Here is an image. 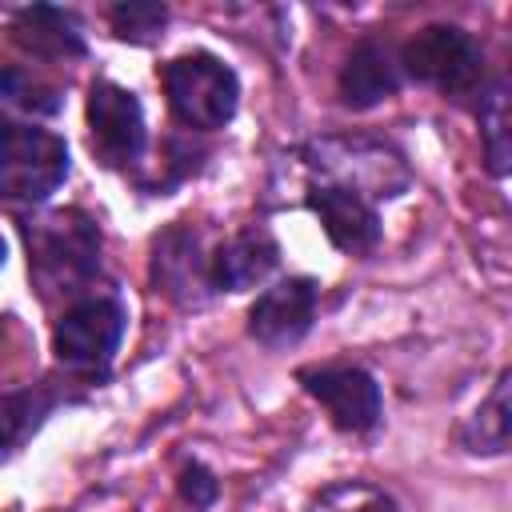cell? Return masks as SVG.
I'll return each mask as SVG.
<instances>
[{
	"mask_svg": "<svg viewBox=\"0 0 512 512\" xmlns=\"http://www.w3.org/2000/svg\"><path fill=\"white\" fill-rule=\"evenodd\" d=\"M476 116H480V140H484V160L492 176L508 172L512 160V116H508V80L492 76L476 100Z\"/></svg>",
	"mask_w": 512,
	"mask_h": 512,
	"instance_id": "obj_16",
	"label": "cell"
},
{
	"mask_svg": "<svg viewBox=\"0 0 512 512\" xmlns=\"http://www.w3.org/2000/svg\"><path fill=\"white\" fill-rule=\"evenodd\" d=\"M160 88L172 116L192 132H216L240 108V76L212 52H180L164 60Z\"/></svg>",
	"mask_w": 512,
	"mask_h": 512,
	"instance_id": "obj_4",
	"label": "cell"
},
{
	"mask_svg": "<svg viewBox=\"0 0 512 512\" xmlns=\"http://www.w3.org/2000/svg\"><path fill=\"white\" fill-rule=\"evenodd\" d=\"M300 156L316 172V180L344 184V188L368 196L372 204L392 200L412 184L404 156L376 136H324V140L304 144Z\"/></svg>",
	"mask_w": 512,
	"mask_h": 512,
	"instance_id": "obj_5",
	"label": "cell"
},
{
	"mask_svg": "<svg viewBox=\"0 0 512 512\" xmlns=\"http://www.w3.org/2000/svg\"><path fill=\"white\" fill-rule=\"evenodd\" d=\"M28 276L44 304L64 300V308L100 280V224L80 208H56L24 220Z\"/></svg>",
	"mask_w": 512,
	"mask_h": 512,
	"instance_id": "obj_1",
	"label": "cell"
},
{
	"mask_svg": "<svg viewBox=\"0 0 512 512\" xmlns=\"http://www.w3.org/2000/svg\"><path fill=\"white\" fill-rule=\"evenodd\" d=\"M176 492H180V500H184L192 512H204V508L216 504L220 480H216L200 460H188V464L180 468V476H176Z\"/></svg>",
	"mask_w": 512,
	"mask_h": 512,
	"instance_id": "obj_21",
	"label": "cell"
},
{
	"mask_svg": "<svg viewBox=\"0 0 512 512\" xmlns=\"http://www.w3.org/2000/svg\"><path fill=\"white\" fill-rule=\"evenodd\" d=\"M400 84H404V72H400L396 48L376 36H364L360 44H352V52L336 72V96L352 112H368L384 104L388 96L400 92Z\"/></svg>",
	"mask_w": 512,
	"mask_h": 512,
	"instance_id": "obj_12",
	"label": "cell"
},
{
	"mask_svg": "<svg viewBox=\"0 0 512 512\" xmlns=\"http://www.w3.org/2000/svg\"><path fill=\"white\" fill-rule=\"evenodd\" d=\"M56 404V396L40 392V388H0V452L16 448Z\"/></svg>",
	"mask_w": 512,
	"mask_h": 512,
	"instance_id": "obj_18",
	"label": "cell"
},
{
	"mask_svg": "<svg viewBox=\"0 0 512 512\" xmlns=\"http://www.w3.org/2000/svg\"><path fill=\"white\" fill-rule=\"evenodd\" d=\"M84 116H88V144L104 168H132L144 160L148 124H144V108L132 88L104 80V76L92 80Z\"/></svg>",
	"mask_w": 512,
	"mask_h": 512,
	"instance_id": "obj_7",
	"label": "cell"
},
{
	"mask_svg": "<svg viewBox=\"0 0 512 512\" xmlns=\"http://www.w3.org/2000/svg\"><path fill=\"white\" fill-rule=\"evenodd\" d=\"M300 388L328 412V420L340 432L364 436L380 424L384 416V396L380 384L368 368L360 364H308L296 372Z\"/></svg>",
	"mask_w": 512,
	"mask_h": 512,
	"instance_id": "obj_8",
	"label": "cell"
},
{
	"mask_svg": "<svg viewBox=\"0 0 512 512\" xmlns=\"http://www.w3.org/2000/svg\"><path fill=\"white\" fill-rule=\"evenodd\" d=\"M320 308V284L312 276H284L268 284L248 308V336L272 352L292 348L308 336Z\"/></svg>",
	"mask_w": 512,
	"mask_h": 512,
	"instance_id": "obj_10",
	"label": "cell"
},
{
	"mask_svg": "<svg viewBox=\"0 0 512 512\" xmlns=\"http://www.w3.org/2000/svg\"><path fill=\"white\" fill-rule=\"evenodd\" d=\"M508 392H512V372L500 368L492 392L480 400V408L464 420L460 428V444L472 456H504L508 452V436H512V408H508Z\"/></svg>",
	"mask_w": 512,
	"mask_h": 512,
	"instance_id": "obj_15",
	"label": "cell"
},
{
	"mask_svg": "<svg viewBox=\"0 0 512 512\" xmlns=\"http://www.w3.org/2000/svg\"><path fill=\"white\" fill-rule=\"evenodd\" d=\"M12 40L32 52V56H44V60H72V56H84V32H80V20L64 8H52V4H32V8H20L12 16Z\"/></svg>",
	"mask_w": 512,
	"mask_h": 512,
	"instance_id": "obj_14",
	"label": "cell"
},
{
	"mask_svg": "<svg viewBox=\"0 0 512 512\" xmlns=\"http://www.w3.org/2000/svg\"><path fill=\"white\" fill-rule=\"evenodd\" d=\"M108 24L128 44H152L168 24V8L164 4H148V0L116 4V8H108Z\"/></svg>",
	"mask_w": 512,
	"mask_h": 512,
	"instance_id": "obj_20",
	"label": "cell"
},
{
	"mask_svg": "<svg viewBox=\"0 0 512 512\" xmlns=\"http://www.w3.org/2000/svg\"><path fill=\"white\" fill-rule=\"evenodd\" d=\"M68 168V140L36 120H24L0 140V200L36 208L68 180Z\"/></svg>",
	"mask_w": 512,
	"mask_h": 512,
	"instance_id": "obj_6",
	"label": "cell"
},
{
	"mask_svg": "<svg viewBox=\"0 0 512 512\" xmlns=\"http://www.w3.org/2000/svg\"><path fill=\"white\" fill-rule=\"evenodd\" d=\"M304 204L312 208V216L320 220L324 236L332 240L336 252L344 256H368L380 244V212L368 196L344 188V184H328V180H312L304 192Z\"/></svg>",
	"mask_w": 512,
	"mask_h": 512,
	"instance_id": "obj_11",
	"label": "cell"
},
{
	"mask_svg": "<svg viewBox=\"0 0 512 512\" xmlns=\"http://www.w3.org/2000/svg\"><path fill=\"white\" fill-rule=\"evenodd\" d=\"M400 72L452 104L480 100L484 92V44L456 24H424L396 48Z\"/></svg>",
	"mask_w": 512,
	"mask_h": 512,
	"instance_id": "obj_2",
	"label": "cell"
},
{
	"mask_svg": "<svg viewBox=\"0 0 512 512\" xmlns=\"http://www.w3.org/2000/svg\"><path fill=\"white\" fill-rule=\"evenodd\" d=\"M152 288L172 300L176 308H200L212 300V272H208V252L200 240V228H192L188 220L168 224L156 240H152Z\"/></svg>",
	"mask_w": 512,
	"mask_h": 512,
	"instance_id": "obj_9",
	"label": "cell"
},
{
	"mask_svg": "<svg viewBox=\"0 0 512 512\" xmlns=\"http://www.w3.org/2000/svg\"><path fill=\"white\" fill-rule=\"evenodd\" d=\"M56 108H60L56 88L40 84L20 68H0V140L8 136V128L24 124V116H48Z\"/></svg>",
	"mask_w": 512,
	"mask_h": 512,
	"instance_id": "obj_17",
	"label": "cell"
},
{
	"mask_svg": "<svg viewBox=\"0 0 512 512\" xmlns=\"http://www.w3.org/2000/svg\"><path fill=\"white\" fill-rule=\"evenodd\" d=\"M128 332V304L112 288H96L80 300H72L56 324H52V352L56 364L88 384L104 380L120 340Z\"/></svg>",
	"mask_w": 512,
	"mask_h": 512,
	"instance_id": "obj_3",
	"label": "cell"
},
{
	"mask_svg": "<svg viewBox=\"0 0 512 512\" xmlns=\"http://www.w3.org/2000/svg\"><path fill=\"white\" fill-rule=\"evenodd\" d=\"M276 268H280V244L264 224H244L240 232L220 240L216 252L208 256V272H212L216 292L260 288Z\"/></svg>",
	"mask_w": 512,
	"mask_h": 512,
	"instance_id": "obj_13",
	"label": "cell"
},
{
	"mask_svg": "<svg viewBox=\"0 0 512 512\" xmlns=\"http://www.w3.org/2000/svg\"><path fill=\"white\" fill-rule=\"evenodd\" d=\"M308 512H400V504L380 484H368V480H336V484H328L308 504Z\"/></svg>",
	"mask_w": 512,
	"mask_h": 512,
	"instance_id": "obj_19",
	"label": "cell"
},
{
	"mask_svg": "<svg viewBox=\"0 0 512 512\" xmlns=\"http://www.w3.org/2000/svg\"><path fill=\"white\" fill-rule=\"evenodd\" d=\"M8 260V244H4V236H0V264Z\"/></svg>",
	"mask_w": 512,
	"mask_h": 512,
	"instance_id": "obj_22",
	"label": "cell"
}]
</instances>
